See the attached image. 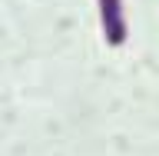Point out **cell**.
Returning a JSON list of instances; mask_svg holds the SVG:
<instances>
[{"instance_id": "6da1fadb", "label": "cell", "mask_w": 159, "mask_h": 156, "mask_svg": "<svg viewBox=\"0 0 159 156\" xmlns=\"http://www.w3.org/2000/svg\"><path fill=\"white\" fill-rule=\"evenodd\" d=\"M99 10V23H103V37H106L109 47H123L126 43V10H123V0H96Z\"/></svg>"}]
</instances>
